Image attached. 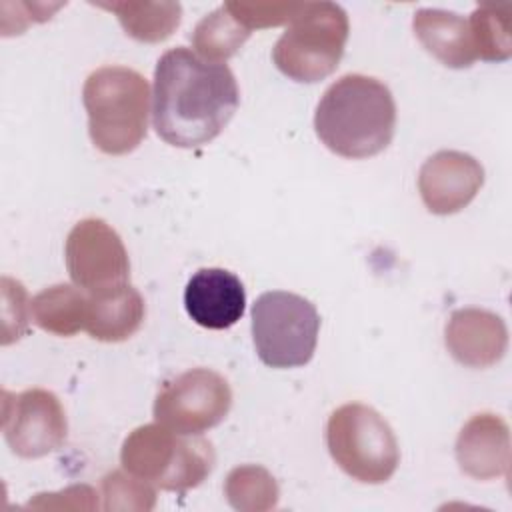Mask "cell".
I'll use <instances>...</instances> for the list:
<instances>
[{"instance_id": "5bb4252c", "label": "cell", "mask_w": 512, "mask_h": 512, "mask_svg": "<svg viewBox=\"0 0 512 512\" xmlns=\"http://www.w3.org/2000/svg\"><path fill=\"white\" fill-rule=\"evenodd\" d=\"M508 424L490 412L474 414L456 438V460L464 474L476 480H494L510 470Z\"/></svg>"}, {"instance_id": "5b68a950", "label": "cell", "mask_w": 512, "mask_h": 512, "mask_svg": "<svg viewBox=\"0 0 512 512\" xmlns=\"http://www.w3.org/2000/svg\"><path fill=\"white\" fill-rule=\"evenodd\" d=\"M348 16L334 2H302L272 50L276 68L294 82H320L344 54Z\"/></svg>"}, {"instance_id": "ac0fdd59", "label": "cell", "mask_w": 512, "mask_h": 512, "mask_svg": "<svg viewBox=\"0 0 512 512\" xmlns=\"http://www.w3.org/2000/svg\"><path fill=\"white\" fill-rule=\"evenodd\" d=\"M100 8L116 14L124 32L138 42H162L172 36L182 18L178 2H98Z\"/></svg>"}, {"instance_id": "3957f363", "label": "cell", "mask_w": 512, "mask_h": 512, "mask_svg": "<svg viewBox=\"0 0 512 512\" xmlns=\"http://www.w3.org/2000/svg\"><path fill=\"white\" fill-rule=\"evenodd\" d=\"M90 140L104 154L120 156L140 146L148 132L150 86L128 66L96 68L84 82Z\"/></svg>"}, {"instance_id": "7402d4cb", "label": "cell", "mask_w": 512, "mask_h": 512, "mask_svg": "<svg viewBox=\"0 0 512 512\" xmlns=\"http://www.w3.org/2000/svg\"><path fill=\"white\" fill-rule=\"evenodd\" d=\"M104 510H138L148 512L156 506V490L150 482L132 472L112 470L102 478Z\"/></svg>"}, {"instance_id": "ffe728a7", "label": "cell", "mask_w": 512, "mask_h": 512, "mask_svg": "<svg viewBox=\"0 0 512 512\" xmlns=\"http://www.w3.org/2000/svg\"><path fill=\"white\" fill-rule=\"evenodd\" d=\"M476 58L504 62L512 56V4H480L468 18Z\"/></svg>"}, {"instance_id": "2e32d148", "label": "cell", "mask_w": 512, "mask_h": 512, "mask_svg": "<svg viewBox=\"0 0 512 512\" xmlns=\"http://www.w3.org/2000/svg\"><path fill=\"white\" fill-rule=\"evenodd\" d=\"M146 316L142 294L132 284L88 294L86 332L100 342H122L138 332Z\"/></svg>"}, {"instance_id": "7c38bea8", "label": "cell", "mask_w": 512, "mask_h": 512, "mask_svg": "<svg viewBox=\"0 0 512 512\" xmlns=\"http://www.w3.org/2000/svg\"><path fill=\"white\" fill-rule=\"evenodd\" d=\"M184 306L198 326L226 330L242 318L246 292L234 272L224 268H200L186 284Z\"/></svg>"}, {"instance_id": "9c48e42d", "label": "cell", "mask_w": 512, "mask_h": 512, "mask_svg": "<svg viewBox=\"0 0 512 512\" xmlns=\"http://www.w3.org/2000/svg\"><path fill=\"white\" fill-rule=\"evenodd\" d=\"M72 282L86 294L128 284L130 260L118 232L102 218H84L70 230L64 246Z\"/></svg>"}, {"instance_id": "d6986e66", "label": "cell", "mask_w": 512, "mask_h": 512, "mask_svg": "<svg viewBox=\"0 0 512 512\" xmlns=\"http://www.w3.org/2000/svg\"><path fill=\"white\" fill-rule=\"evenodd\" d=\"M250 30L228 10L226 4L206 14L192 32L196 54L214 64H224L250 38Z\"/></svg>"}, {"instance_id": "4fadbf2b", "label": "cell", "mask_w": 512, "mask_h": 512, "mask_svg": "<svg viewBox=\"0 0 512 512\" xmlns=\"http://www.w3.org/2000/svg\"><path fill=\"white\" fill-rule=\"evenodd\" d=\"M444 340L456 362L468 368H488L504 356L508 330L504 320L490 310L460 308L450 314Z\"/></svg>"}, {"instance_id": "44dd1931", "label": "cell", "mask_w": 512, "mask_h": 512, "mask_svg": "<svg viewBox=\"0 0 512 512\" xmlns=\"http://www.w3.org/2000/svg\"><path fill=\"white\" fill-rule=\"evenodd\" d=\"M224 496L238 512H268L278 506L280 490L266 468L258 464H242L228 472Z\"/></svg>"}, {"instance_id": "277c9868", "label": "cell", "mask_w": 512, "mask_h": 512, "mask_svg": "<svg viewBox=\"0 0 512 512\" xmlns=\"http://www.w3.org/2000/svg\"><path fill=\"white\" fill-rule=\"evenodd\" d=\"M122 468L168 492L196 488L212 472L214 446L200 434H178L162 424L134 428L120 450Z\"/></svg>"}, {"instance_id": "6da1fadb", "label": "cell", "mask_w": 512, "mask_h": 512, "mask_svg": "<svg viewBox=\"0 0 512 512\" xmlns=\"http://www.w3.org/2000/svg\"><path fill=\"white\" fill-rule=\"evenodd\" d=\"M152 126L176 148L212 142L230 122L240 90L226 64L202 60L184 46L166 50L154 68Z\"/></svg>"}, {"instance_id": "8992f818", "label": "cell", "mask_w": 512, "mask_h": 512, "mask_svg": "<svg viewBox=\"0 0 512 512\" xmlns=\"http://www.w3.org/2000/svg\"><path fill=\"white\" fill-rule=\"evenodd\" d=\"M332 460L354 480L382 484L392 478L400 450L390 424L370 406L350 402L336 408L326 424Z\"/></svg>"}, {"instance_id": "8fae6325", "label": "cell", "mask_w": 512, "mask_h": 512, "mask_svg": "<svg viewBox=\"0 0 512 512\" xmlns=\"http://www.w3.org/2000/svg\"><path fill=\"white\" fill-rule=\"evenodd\" d=\"M484 184L482 164L458 150L432 154L418 172V190L432 214H454L466 208Z\"/></svg>"}, {"instance_id": "603a6c76", "label": "cell", "mask_w": 512, "mask_h": 512, "mask_svg": "<svg viewBox=\"0 0 512 512\" xmlns=\"http://www.w3.org/2000/svg\"><path fill=\"white\" fill-rule=\"evenodd\" d=\"M228 10L252 32L254 28H274L288 24L302 2H224Z\"/></svg>"}, {"instance_id": "7a4b0ae2", "label": "cell", "mask_w": 512, "mask_h": 512, "mask_svg": "<svg viewBox=\"0 0 512 512\" xmlns=\"http://www.w3.org/2000/svg\"><path fill=\"white\" fill-rule=\"evenodd\" d=\"M396 104L390 88L364 74H344L322 94L314 130L322 144L342 158H370L394 136Z\"/></svg>"}, {"instance_id": "52a82bcc", "label": "cell", "mask_w": 512, "mask_h": 512, "mask_svg": "<svg viewBox=\"0 0 512 512\" xmlns=\"http://www.w3.org/2000/svg\"><path fill=\"white\" fill-rule=\"evenodd\" d=\"M320 330L316 306L300 294L272 290L252 304V340L270 368H296L312 360Z\"/></svg>"}, {"instance_id": "30bf717a", "label": "cell", "mask_w": 512, "mask_h": 512, "mask_svg": "<svg viewBox=\"0 0 512 512\" xmlns=\"http://www.w3.org/2000/svg\"><path fill=\"white\" fill-rule=\"evenodd\" d=\"M4 440L20 458H40L58 450L68 434L66 412L58 396L44 388L18 394L2 392Z\"/></svg>"}, {"instance_id": "ba28073f", "label": "cell", "mask_w": 512, "mask_h": 512, "mask_svg": "<svg viewBox=\"0 0 512 512\" xmlns=\"http://www.w3.org/2000/svg\"><path fill=\"white\" fill-rule=\"evenodd\" d=\"M230 406L228 380L210 368H192L162 384L154 400V418L178 434H202L218 426Z\"/></svg>"}, {"instance_id": "9a60e30c", "label": "cell", "mask_w": 512, "mask_h": 512, "mask_svg": "<svg viewBox=\"0 0 512 512\" xmlns=\"http://www.w3.org/2000/svg\"><path fill=\"white\" fill-rule=\"evenodd\" d=\"M412 28L420 44L440 64L448 68H468L476 60L468 20L456 12L440 8H420L414 12Z\"/></svg>"}, {"instance_id": "e0dca14e", "label": "cell", "mask_w": 512, "mask_h": 512, "mask_svg": "<svg viewBox=\"0 0 512 512\" xmlns=\"http://www.w3.org/2000/svg\"><path fill=\"white\" fill-rule=\"evenodd\" d=\"M32 322L56 336H74L86 328L88 294L70 284H54L30 300Z\"/></svg>"}]
</instances>
